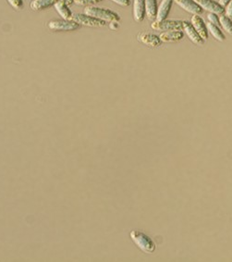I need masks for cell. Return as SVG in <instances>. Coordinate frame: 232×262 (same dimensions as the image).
I'll return each mask as SVG.
<instances>
[{
	"label": "cell",
	"instance_id": "cell-1",
	"mask_svg": "<svg viewBox=\"0 0 232 262\" xmlns=\"http://www.w3.org/2000/svg\"><path fill=\"white\" fill-rule=\"evenodd\" d=\"M84 13L97 18L99 20H102L104 22L108 23H119L121 21V17L118 13L112 11L110 9H105V8H98L95 6H87L84 9Z\"/></svg>",
	"mask_w": 232,
	"mask_h": 262
},
{
	"label": "cell",
	"instance_id": "cell-2",
	"mask_svg": "<svg viewBox=\"0 0 232 262\" xmlns=\"http://www.w3.org/2000/svg\"><path fill=\"white\" fill-rule=\"evenodd\" d=\"M129 237L142 251L146 253H153L155 251V243L146 234L138 231H132L129 234Z\"/></svg>",
	"mask_w": 232,
	"mask_h": 262
},
{
	"label": "cell",
	"instance_id": "cell-3",
	"mask_svg": "<svg viewBox=\"0 0 232 262\" xmlns=\"http://www.w3.org/2000/svg\"><path fill=\"white\" fill-rule=\"evenodd\" d=\"M48 28L52 31L56 32H69L75 31L79 29L81 25L72 20H53L48 23Z\"/></svg>",
	"mask_w": 232,
	"mask_h": 262
},
{
	"label": "cell",
	"instance_id": "cell-4",
	"mask_svg": "<svg viewBox=\"0 0 232 262\" xmlns=\"http://www.w3.org/2000/svg\"><path fill=\"white\" fill-rule=\"evenodd\" d=\"M151 27L155 31H181L182 30V21H174V20H163V21H155Z\"/></svg>",
	"mask_w": 232,
	"mask_h": 262
},
{
	"label": "cell",
	"instance_id": "cell-5",
	"mask_svg": "<svg viewBox=\"0 0 232 262\" xmlns=\"http://www.w3.org/2000/svg\"><path fill=\"white\" fill-rule=\"evenodd\" d=\"M71 20L76 22L80 25L89 26V27H104L105 25V22L93 16H89L85 13L73 14Z\"/></svg>",
	"mask_w": 232,
	"mask_h": 262
},
{
	"label": "cell",
	"instance_id": "cell-6",
	"mask_svg": "<svg viewBox=\"0 0 232 262\" xmlns=\"http://www.w3.org/2000/svg\"><path fill=\"white\" fill-rule=\"evenodd\" d=\"M198 5L210 13H215L216 15H222L225 13V8H223L218 2L215 0H193Z\"/></svg>",
	"mask_w": 232,
	"mask_h": 262
},
{
	"label": "cell",
	"instance_id": "cell-7",
	"mask_svg": "<svg viewBox=\"0 0 232 262\" xmlns=\"http://www.w3.org/2000/svg\"><path fill=\"white\" fill-rule=\"evenodd\" d=\"M182 30L188 35L190 41H192L194 44H196L198 46H203L205 44V40L199 35L194 27L190 22L187 21L182 22Z\"/></svg>",
	"mask_w": 232,
	"mask_h": 262
},
{
	"label": "cell",
	"instance_id": "cell-8",
	"mask_svg": "<svg viewBox=\"0 0 232 262\" xmlns=\"http://www.w3.org/2000/svg\"><path fill=\"white\" fill-rule=\"evenodd\" d=\"M173 1H175L176 4L180 6L181 9L188 11L193 15H200L204 12V9L193 0H173Z\"/></svg>",
	"mask_w": 232,
	"mask_h": 262
},
{
	"label": "cell",
	"instance_id": "cell-9",
	"mask_svg": "<svg viewBox=\"0 0 232 262\" xmlns=\"http://www.w3.org/2000/svg\"><path fill=\"white\" fill-rule=\"evenodd\" d=\"M147 16L146 0H134L133 2V19L136 23H142Z\"/></svg>",
	"mask_w": 232,
	"mask_h": 262
},
{
	"label": "cell",
	"instance_id": "cell-10",
	"mask_svg": "<svg viewBox=\"0 0 232 262\" xmlns=\"http://www.w3.org/2000/svg\"><path fill=\"white\" fill-rule=\"evenodd\" d=\"M190 24L194 27V29L196 30L199 35L205 41H207L208 39V31H207V24H205L204 20L199 15H193L190 20Z\"/></svg>",
	"mask_w": 232,
	"mask_h": 262
},
{
	"label": "cell",
	"instance_id": "cell-11",
	"mask_svg": "<svg viewBox=\"0 0 232 262\" xmlns=\"http://www.w3.org/2000/svg\"><path fill=\"white\" fill-rule=\"evenodd\" d=\"M138 40L140 42L152 47V48H156L158 46L161 45V40L159 38V36L155 35V34H149V33H143L138 35Z\"/></svg>",
	"mask_w": 232,
	"mask_h": 262
},
{
	"label": "cell",
	"instance_id": "cell-12",
	"mask_svg": "<svg viewBox=\"0 0 232 262\" xmlns=\"http://www.w3.org/2000/svg\"><path fill=\"white\" fill-rule=\"evenodd\" d=\"M172 4H173V0H162L160 5L158 6L157 9V13H156V21H163L166 20L169 14V11L172 8Z\"/></svg>",
	"mask_w": 232,
	"mask_h": 262
},
{
	"label": "cell",
	"instance_id": "cell-13",
	"mask_svg": "<svg viewBox=\"0 0 232 262\" xmlns=\"http://www.w3.org/2000/svg\"><path fill=\"white\" fill-rule=\"evenodd\" d=\"M183 36L184 34L182 31H168L160 34L159 38L161 42L173 43L181 41Z\"/></svg>",
	"mask_w": 232,
	"mask_h": 262
},
{
	"label": "cell",
	"instance_id": "cell-14",
	"mask_svg": "<svg viewBox=\"0 0 232 262\" xmlns=\"http://www.w3.org/2000/svg\"><path fill=\"white\" fill-rule=\"evenodd\" d=\"M55 9L58 11V13L61 15L63 20H71L72 19V11L69 9V6L67 5L66 2L63 1H58L55 5Z\"/></svg>",
	"mask_w": 232,
	"mask_h": 262
},
{
	"label": "cell",
	"instance_id": "cell-15",
	"mask_svg": "<svg viewBox=\"0 0 232 262\" xmlns=\"http://www.w3.org/2000/svg\"><path fill=\"white\" fill-rule=\"evenodd\" d=\"M59 0H34L30 7L31 9L35 11H39L42 9H47L49 7H51L53 5H55Z\"/></svg>",
	"mask_w": 232,
	"mask_h": 262
},
{
	"label": "cell",
	"instance_id": "cell-16",
	"mask_svg": "<svg viewBox=\"0 0 232 262\" xmlns=\"http://www.w3.org/2000/svg\"><path fill=\"white\" fill-rule=\"evenodd\" d=\"M157 1L156 0H146V9H147V17L148 20L153 21L156 18L157 13Z\"/></svg>",
	"mask_w": 232,
	"mask_h": 262
},
{
	"label": "cell",
	"instance_id": "cell-17",
	"mask_svg": "<svg viewBox=\"0 0 232 262\" xmlns=\"http://www.w3.org/2000/svg\"><path fill=\"white\" fill-rule=\"evenodd\" d=\"M207 31L212 34V36L215 38L217 41L224 42L226 40V37H225V35L222 33V31L220 30V27L215 25L213 24H210V23L207 24Z\"/></svg>",
	"mask_w": 232,
	"mask_h": 262
},
{
	"label": "cell",
	"instance_id": "cell-18",
	"mask_svg": "<svg viewBox=\"0 0 232 262\" xmlns=\"http://www.w3.org/2000/svg\"><path fill=\"white\" fill-rule=\"evenodd\" d=\"M219 22H220V26L226 31L228 34L232 35V20L231 18L228 17L227 15L222 14L219 17Z\"/></svg>",
	"mask_w": 232,
	"mask_h": 262
},
{
	"label": "cell",
	"instance_id": "cell-19",
	"mask_svg": "<svg viewBox=\"0 0 232 262\" xmlns=\"http://www.w3.org/2000/svg\"><path fill=\"white\" fill-rule=\"evenodd\" d=\"M104 0H74V3L80 6H89V5H95Z\"/></svg>",
	"mask_w": 232,
	"mask_h": 262
},
{
	"label": "cell",
	"instance_id": "cell-20",
	"mask_svg": "<svg viewBox=\"0 0 232 262\" xmlns=\"http://www.w3.org/2000/svg\"><path fill=\"white\" fill-rule=\"evenodd\" d=\"M207 19H208V22L210 24H213L215 25L220 27V22H219V17L218 15H216L215 13H209L207 15Z\"/></svg>",
	"mask_w": 232,
	"mask_h": 262
},
{
	"label": "cell",
	"instance_id": "cell-21",
	"mask_svg": "<svg viewBox=\"0 0 232 262\" xmlns=\"http://www.w3.org/2000/svg\"><path fill=\"white\" fill-rule=\"evenodd\" d=\"M9 4L16 9H21L23 7V1L22 0H8Z\"/></svg>",
	"mask_w": 232,
	"mask_h": 262
},
{
	"label": "cell",
	"instance_id": "cell-22",
	"mask_svg": "<svg viewBox=\"0 0 232 262\" xmlns=\"http://www.w3.org/2000/svg\"><path fill=\"white\" fill-rule=\"evenodd\" d=\"M225 15H227L228 17L231 18L232 20V0L230 1V3L226 6L225 8Z\"/></svg>",
	"mask_w": 232,
	"mask_h": 262
},
{
	"label": "cell",
	"instance_id": "cell-23",
	"mask_svg": "<svg viewBox=\"0 0 232 262\" xmlns=\"http://www.w3.org/2000/svg\"><path fill=\"white\" fill-rule=\"evenodd\" d=\"M112 1L121 7H129L130 5V0H112Z\"/></svg>",
	"mask_w": 232,
	"mask_h": 262
},
{
	"label": "cell",
	"instance_id": "cell-24",
	"mask_svg": "<svg viewBox=\"0 0 232 262\" xmlns=\"http://www.w3.org/2000/svg\"><path fill=\"white\" fill-rule=\"evenodd\" d=\"M230 1H231V0H219L218 3H219L223 8H226V6L230 3Z\"/></svg>",
	"mask_w": 232,
	"mask_h": 262
},
{
	"label": "cell",
	"instance_id": "cell-25",
	"mask_svg": "<svg viewBox=\"0 0 232 262\" xmlns=\"http://www.w3.org/2000/svg\"><path fill=\"white\" fill-rule=\"evenodd\" d=\"M73 2H74V0H68V1H67V5H68V6H69V5H71Z\"/></svg>",
	"mask_w": 232,
	"mask_h": 262
},
{
	"label": "cell",
	"instance_id": "cell-26",
	"mask_svg": "<svg viewBox=\"0 0 232 262\" xmlns=\"http://www.w3.org/2000/svg\"><path fill=\"white\" fill-rule=\"evenodd\" d=\"M61 1H63V2H66V3H67V1H68V0H61Z\"/></svg>",
	"mask_w": 232,
	"mask_h": 262
}]
</instances>
